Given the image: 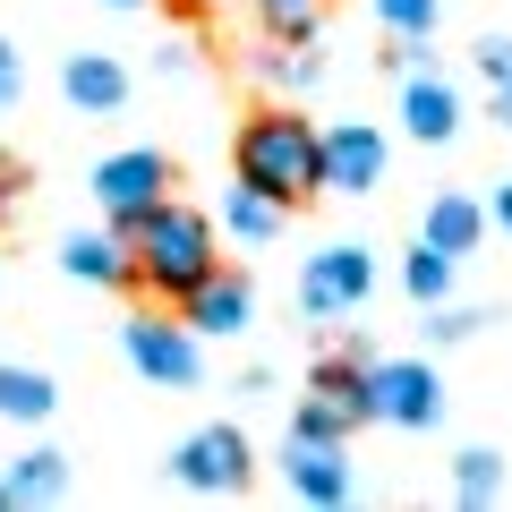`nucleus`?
<instances>
[{
  "instance_id": "obj_1",
  "label": "nucleus",
  "mask_w": 512,
  "mask_h": 512,
  "mask_svg": "<svg viewBox=\"0 0 512 512\" xmlns=\"http://www.w3.org/2000/svg\"><path fill=\"white\" fill-rule=\"evenodd\" d=\"M231 163H239L248 188H265V197H282L299 214L308 197H325V128L299 120L291 103H274V111H256V120H239Z\"/></svg>"
},
{
  "instance_id": "obj_2",
  "label": "nucleus",
  "mask_w": 512,
  "mask_h": 512,
  "mask_svg": "<svg viewBox=\"0 0 512 512\" xmlns=\"http://www.w3.org/2000/svg\"><path fill=\"white\" fill-rule=\"evenodd\" d=\"M128 248H137V282H146L154 299H188L205 274H222V256H214V222L188 214V205H154V214L120 222Z\"/></svg>"
},
{
  "instance_id": "obj_3",
  "label": "nucleus",
  "mask_w": 512,
  "mask_h": 512,
  "mask_svg": "<svg viewBox=\"0 0 512 512\" xmlns=\"http://www.w3.org/2000/svg\"><path fill=\"white\" fill-rule=\"evenodd\" d=\"M120 350H128V367L146 384H171V393H188V384L205 376V350H197V325H171V316H154V308H137L120 325Z\"/></svg>"
},
{
  "instance_id": "obj_4",
  "label": "nucleus",
  "mask_w": 512,
  "mask_h": 512,
  "mask_svg": "<svg viewBox=\"0 0 512 512\" xmlns=\"http://www.w3.org/2000/svg\"><path fill=\"white\" fill-rule=\"evenodd\" d=\"M367 419L384 427H436L444 419V384L427 359H367Z\"/></svg>"
},
{
  "instance_id": "obj_5",
  "label": "nucleus",
  "mask_w": 512,
  "mask_h": 512,
  "mask_svg": "<svg viewBox=\"0 0 512 512\" xmlns=\"http://www.w3.org/2000/svg\"><path fill=\"white\" fill-rule=\"evenodd\" d=\"M248 436H239V427H197V436H180V453H171V478H180L188 495H239L248 487Z\"/></svg>"
},
{
  "instance_id": "obj_6",
  "label": "nucleus",
  "mask_w": 512,
  "mask_h": 512,
  "mask_svg": "<svg viewBox=\"0 0 512 512\" xmlns=\"http://www.w3.org/2000/svg\"><path fill=\"white\" fill-rule=\"evenodd\" d=\"M367 291H376V256H367V248H316L308 274H299V308H308L316 325L367 308Z\"/></svg>"
},
{
  "instance_id": "obj_7",
  "label": "nucleus",
  "mask_w": 512,
  "mask_h": 512,
  "mask_svg": "<svg viewBox=\"0 0 512 512\" xmlns=\"http://www.w3.org/2000/svg\"><path fill=\"white\" fill-rule=\"evenodd\" d=\"M163 197H171V163L154 146H128V154H103V163H94V205H103L111 222L154 214Z\"/></svg>"
},
{
  "instance_id": "obj_8",
  "label": "nucleus",
  "mask_w": 512,
  "mask_h": 512,
  "mask_svg": "<svg viewBox=\"0 0 512 512\" xmlns=\"http://www.w3.org/2000/svg\"><path fill=\"white\" fill-rule=\"evenodd\" d=\"M367 419V359L350 350V359H325L308 384V402H299L291 427H308V436H350V427Z\"/></svg>"
},
{
  "instance_id": "obj_9",
  "label": "nucleus",
  "mask_w": 512,
  "mask_h": 512,
  "mask_svg": "<svg viewBox=\"0 0 512 512\" xmlns=\"http://www.w3.org/2000/svg\"><path fill=\"white\" fill-rule=\"evenodd\" d=\"M291 495H299V504H350V495H359V470H350L342 436H308V427H291Z\"/></svg>"
},
{
  "instance_id": "obj_10",
  "label": "nucleus",
  "mask_w": 512,
  "mask_h": 512,
  "mask_svg": "<svg viewBox=\"0 0 512 512\" xmlns=\"http://www.w3.org/2000/svg\"><path fill=\"white\" fill-rule=\"evenodd\" d=\"M384 180V137L367 120H333L325 128V188L333 197H367Z\"/></svg>"
},
{
  "instance_id": "obj_11",
  "label": "nucleus",
  "mask_w": 512,
  "mask_h": 512,
  "mask_svg": "<svg viewBox=\"0 0 512 512\" xmlns=\"http://www.w3.org/2000/svg\"><path fill=\"white\" fill-rule=\"evenodd\" d=\"M402 128L419 146H453L461 137V86L444 69H410L402 77Z\"/></svg>"
},
{
  "instance_id": "obj_12",
  "label": "nucleus",
  "mask_w": 512,
  "mask_h": 512,
  "mask_svg": "<svg viewBox=\"0 0 512 512\" xmlns=\"http://www.w3.org/2000/svg\"><path fill=\"white\" fill-rule=\"evenodd\" d=\"M60 265H69V282H94V291H128V282H137V248H128L120 222H111V231H77L69 248H60Z\"/></svg>"
},
{
  "instance_id": "obj_13",
  "label": "nucleus",
  "mask_w": 512,
  "mask_h": 512,
  "mask_svg": "<svg viewBox=\"0 0 512 512\" xmlns=\"http://www.w3.org/2000/svg\"><path fill=\"white\" fill-rule=\"evenodd\" d=\"M60 94H69L77 111H120L128 103V69L111 52H69L60 60Z\"/></svg>"
},
{
  "instance_id": "obj_14",
  "label": "nucleus",
  "mask_w": 512,
  "mask_h": 512,
  "mask_svg": "<svg viewBox=\"0 0 512 512\" xmlns=\"http://www.w3.org/2000/svg\"><path fill=\"white\" fill-rule=\"evenodd\" d=\"M180 316H188L197 333H248L256 299H248V282H239V274H205L197 291L180 299Z\"/></svg>"
},
{
  "instance_id": "obj_15",
  "label": "nucleus",
  "mask_w": 512,
  "mask_h": 512,
  "mask_svg": "<svg viewBox=\"0 0 512 512\" xmlns=\"http://www.w3.org/2000/svg\"><path fill=\"white\" fill-rule=\"evenodd\" d=\"M419 239H436V248L470 256L478 239H487V205H478L470 188H444V197H427V222H419Z\"/></svg>"
},
{
  "instance_id": "obj_16",
  "label": "nucleus",
  "mask_w": 512,
  "mask_h": 512,
  "mask_svg": "<svg viewBox=\"0 0 512 512\" xmlns=\"http://www.w3.org/2000/svg\"><path fill=\"white\" fill-rule=\"evenodd\" d=\"M282 222H291V205H282V197H265V188H248V180H239L231 197H222V231H231V239H248V248L282 239Z\"/></svg>"
},
{
  "instance_id": "obj_17",
  "label": "nucleus",
  "mask_w": 512,
  "mask_h": 512,
  "mask_svg": "<svg viewBox=\"0 0 512 512\" xmlns=\"http://www.w3.org/2000/svg\"><path fill=\"white\" fill-rule=\"evenodd\" d=\"M60 495H69V453H52V444L18 453V470H9V504H60Z\"/></svg>"
},
{
  "instance_id": "obj_18",
  "label": "nucleus",
  "mask_w": 512,
  "mask_h": 512,
  "mask_svg": "<svg viewBox=\"0 0 512 512\" xmlns=\"http://www.w3.org/2000/svg\"><path fill=\"white\" fill-rule=\"evenodd\" d=\"M52 410H60V384L43 376V367H9V359H0V419L35 427V419H52Z\"/></svg>"
},
{
  "instance_id": "obj_19",
  "label": "nucleus",
  "mask_w": 512,
  "mask_h": 512,
  "mask_svg": "<svg viewBox=\"0 0 512 512\" xmlns=\"http://www.w3.org/2000/svg\"><path fill=\"white\" fill-rule=\"evenodd\" d=\"M402 291L419 299V308H436V299L453 291V248H436V239H419V248L402 256Z\"/></svg>"
},
{
  "instance_id": "obj_20",
  "label": "nucleus",
  "mask_w": 512,
  "mask_h": 512,
  "mask_svg": "<svg viewBox=\"0 0 512 512\" xmlns=\"http://www.w3.org/2000/svg\"><path fill=\"white\" fill-rule=\"evenodd\" d=\"M453 495H461V504H495V495H504V461H495L487 444L453 453Z\"/></svg>"
},
{
  "instance_id": "obj_21",
  "label": "nucleus",
  "mask_w": 512,
  "mask_h": 512,
  "mask_svg": "<svg viewBox=\"0 0 512 512\" xmlns=\"http://www.w3.org/2000/svg\"><path fill=\"white\" fill-rule=\"evenodd\" d=\"M367 9H376L384 35H410V43H427V35H436V18H444V0H367Z\"/></svg>"
},
{
  "instance_id": "obj_22",
  "label": "nucleus",
  "mask_w": 512,
  "mask_h": 512,
  "mask_svg": "<svg viewBox=\"0 0 512 512\" xmlns=\"http://www.w3.org/2000/svg\"><path fill=\"white\" fill-rule=\"evenodd\" d=\"M256 18H265L274 43H308L316 18H325V0H256Z\"/></svg>"
},
{
  "instance_id": "obj_23",
  "label": "nucleus",
  "mask_w": 512,
  "mask_h": 512,
  "mask_svg": "<svg viewBox=\"0 0 512 512\" xmlns=\"http://www.w3.org/2000/svg\"><path fill=\"white\" fill-rule=\"evenodd\" d=\"M478 77H487V94H495V128H512V35L478 43Z\"/></svg>"
},
{
  "instance_id": "obj_24",
  "label": "nucleus",
  "mask_w": 512,
  "mask_h": 512,
  "mask_svg": "<svg viewBox=\"0 0 512 512\" xmlns=\"http://www.w3.org/2000/svg\"><path fill=\"white\" fill-rule=\"evenodd\" d=\"M256 77H274V86H291V94H308V86H316V77H325V69H316L308 52H291V60H282V52H256Z\"/></svg>"
},
{
  "instance_id": "obj_25",
  "label": "nucleus",
  "mask_w": 512,
  "mask_h": 512,
  "mask_svg": "<svg viewBox=\"0 0 512 512\" xmlns=\"http://www.w3.org/2000/svg\"><path fill=\"white\" fill-rule=\"evenodd\" d=\"M478 325H487V308H444V299L427 308V333H436V342H470Z\"/></svg>"
},
{
  "instance_id": "obj_26",
  "label": "nucleus",
  "mask_w": 512,
  "mask_h": 512,
  "mask_svg": "<svg viewBox=\"0 0 512 512\" xmlns=\"http://www.w3.org/2000/svg\"><path fill=\"white\" fill-rule=\"evenodd\" d=\"M18 86H26V60H18V43L0 35V103H18Z\"/></svg>"
},
{
  "instance_id": "obj_27",
  "label": "nucleus",
  "mask_w": 512,
  "mask_h": 512,
  "mask_svg": "<svg viewBox=\"0 0 512 512\" xmlns=\"http://www.w3.org/2000/svg\"><path fill=\"white\" fill-rule=\"evenodd\" d=\"M18 188H26V171H18V163H9V154H0V222L18 214Z\"/></svg>"
},
{
  "instance_id": "obj_28",
  "label": "nucleus",
  "mask_w": 512,
  "mask_h": 512,
  "mask_svg": "<svg viewBox=\"0 0 512 512\" xmlns=\"http://www.w3.org/2000/svg\"><path fill=\"white\" fill-rule=\"evenodd\" d=\"M495 231H504V239H512V180H504V188H495Z\"/></svg>"
},
{
  "instance_id": "obj_29",
  "label": "nucleus",
  "mask_w": 512,
  "mask_h": 512,
  "mask_svg": "<svg viewBox=\"0 0 512 512\" xmlns=\"http://www.w3.org/2000/svg\"><path fill=\"white\" fill-rule=\"evenodd\" d=\"M103 9H146V0H103Z\"/></svg>"
},
{
  "instance_id": "obj_30",
  "label": "nucleus",
  "mask_w": 512,
  "mask_h": 512,
  "mask_svg": "<svg viewBox=\"0 0 512 512\" xmlns=\"http://www.w3.org/2000/svg\"><path fill=\"white\" fill-rule=\"evenodd\" d=\"M0 504H9V478H0Z\"/></svg>"
}]
</instances>
